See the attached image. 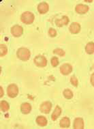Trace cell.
<instances>
[{
	"label": "cell",
	"instance_id": "8",
	"mask_svg": "<svg viewBox=\"0 0 94 129\" xmlns=\"http://www.w3.org/2000/svg\"><path fill=\"white\" fill-rule=\"evenodd\" d=\"M69 19L68 17L66 16H62L61 18L57 19L55 21L56 26L58 27H63V26L66 25L69 23Z\"/></svg>",
	"mask_w": 94,
	"mask_h": 129
},
{
	"label": "cell",
	"instance_id": "25",
	"mask_svg": "<svg viewBox=\"0 0 94 129\" xmlns=\"http://www.w3.org/2000/svg\"><path fill=\"white\" fill-rule=\"evenodd\" d=\"M90 82L91 85L94 86V73H93L91 76Z\"/></svg>",
	"mask_w": 94,
	"mask_h": 129
},
{
	"label": "cell",
	"instance_id": "13",
	"mask_svg": "<svg viewBox=\"0 0 94 129\" xmlns=\"http://www.w3.org/2000/svg\"><path fill=\"white\" fill-rule=\"evenodd\" d=\"M32 107L28 103H23L21 106V111L24 114H28L31 112Z\"/></svg>",
	"mask_w": 94,
	"mask_h": 129
},
{
	"label": "cell",
	"instance_id": "12",
	"mask_svg": "<svg viewBox=\"0 0 94 129\" xmlns=\"http://www.w3.org/2000/svg\"><path fill=\"white\" fill-rule=\"evenodd\" d=\"M84 123L82 118H76L73 123V128L75 129H83L84 128Z\"/></svg>",
	"mask_w": 94,
	"mask_h": 129
},
{
	"label": "cell",
	"instance_id": "17",
	"mask_svg": "<svg viewBox=\"0 0 94 129\" xmlns=\"http://www.w3.org/2000/svg\"><path fill=\"white\" fill-rule=\"evenodd\" d=\"M85 52L88 54L94 53V43L90 42L86 45L85 47Z\"/></svg>",
	"mask_w": 94,
	"mask_h": 129
},
{
	"label": "cell",
	"instance_id": "24",
	"mask_svg": "<svg viewBox=\"0 0 94 129\" xmlns=\"http://www.w3.org/2000/svg\"><path fill=\"white\" fill-rule=\"evenodd\" d=\"M48 33L49 35L52 38L55 37L57 35V32L56 29L52 28H49L48 31Z\"/></svg>",
	"mask_w": 94,
	"mask_h": 129
},
{
	"label": "cell",
	"instance_id": "9",
	"mask_svg": "<svg viewBox=\"0 0 94 129\" xmlns=\"http://www.w3.org/2000/svg\"><path fill=\"white\" fill-rule=\"evenodd\" d=\"M89 10V7L85 5L78 4L76 6L75 11L76 13L79 14H84L87 13Z\"/></svg>",
	"mask_w": 94,
	"mask_h": 129
},
{
	"label": "cell",
	"instance_id": "26",
	"mask_svg": "<svg viewBox=\"0 0 94 129\" xmlns=\"http://www.w3.org/2000/svg\"><path fill=\"white\" fill-rule=\"evenodd\" d=\"M0 97L1 98H2L3 97V95L4 94V90H3V88H2V86H1L0 87Z\"/></svg>",
	"mask_w": 94,
	"mask_h": 129
},
{
	"label": "cell",
	"instance_id": "16",
	"mask_svg": "<svg viewBox=\"0 0 94 129\" xmlns=\"http://www.w3.org/2000/svg\"><path fill=\"white\" fill-rule=\"evenodd\" d=\"M36 123L38 125L41 126H44L48 123L46 118L43 116H38L36 120Z\"/></svg>",
	"mask_w": 94,
	"mask_h": 129
},
{
	"label": "cell",
	"instance_id": "21",
	"mask_svg": "<svg viewBox=\"0 0 94 129\" xmlns=\"http://www.w3.org/2000/svg\"><path fill=\"white\" fill-rule=\"evenodd\" d=\"M54 54L58 55L61 57L64 56L65 55V52L62 50L60 48H57L55 49L53 51Z\"/></svg>",
	"mask_w": 94,
	"mask_h": 129
},
{
	"label": "cell",
	"instance_id": "6",
	"mask_svg": "<svg viewBox=\"0 0 94 129\" xmlns=\"http://www.w3.org/2000/svg\"><path fill=\"white\" fill-rule=\"evenodd\" d=\"M52 108V104L49 101L43 102L40 107V110L43 113L48 114L49 113Z\"/></svg>",
	"mask_w": 94,
	"mask_h": 129
},
{
	"label": "cell",
	"instance_id": "22",
	"mask_svg": "<svg viewBox=\"0 0 94 129\" xmlns=\"http://www.w3.org/2000/svg\"><path fill=\"white\" fill-rule=\"evenodd\" d=\"M70 82L72 85L75 87H77L78 85V79L74 76H72L71 77Z\"/></svg>",
	"mask_w": 94,
	"mask_h": 129
},
{
	"label": "cell",
	"instance_id": "19",
	"mask_svg": "<svg viewBox=\"0 0 94 129\" xmlns=\"http://www.w3.org/2000/svg\"><path fill=\"white\" fill-rule=\"evenodd\" d=\"M1 109L3 112H6L10 109V106L7 101H2L0 103Z\"/></svg>",
	"mask_w": 94,
	"mask_h": 129
},
{
	"label": "cell",
	"instance_id": "20",
	"mask_svg": "<svg viewBox=\"0 0 94 129\" xmlns=\"http://www.w3.org/2000/svg\"><path fill=\"white\" fill-rule=\"evenodd\" d=\"M8 48L5 45L1 44L0 45V56L3 57L5 56L7 53Z\"/></svg>",
	"mask_w": 94,
	"mask_h": 129
},
{
	"label": "cell",
	"instance_id": "1",
	"mask_svg": "<svg viewBox=\"0 0 94 129\" xmlns=\"http://www.w3.org/2000/svg\"><path fill=\"white\" fill-rule=\"evenodd\" d=\"M16 54L17 57L20 60L23 61L28 60L31 56L30 51L25 47H21L18 49Z\"/></svg>",
	"mask_w": 94,
	"mask_h": 129
},
{
	"label": "cell",
	"instance_id": "23",
	"mask_svg": "<svg viewBox=\"0 0 94 129\" xmlns=\"http://www.w3.org/2000/svg\"><path fill=\"white\" fill-rule=\"evenodd\" d=\"M51 63L53 67H56L59 64L58 58L56 57H54L51 59Z\"/></svg>",
	"mask_w": 94,
	"mask_h": 129
},
{
	"label": "cell",
	"instance_id": "15",
	"mask_svg": "<svg viewBox=\"0 0 94 129\" xmlns=\"http://www.w3.org/2000/svg\"><path fill=\"white\" fill-rule=\"evenodd\" d=\"M70 125V121L69 119L66 117L62 118L60 121V125L62 128H67L69 127Z\"/></svg>",
	"mask_w": 94,
	"mask_h": 129
},
{
	"label": "cell",
	"instance_id": "4",
	"mask_svg": "<svg viewBox=\"0 0 94 129\" xmlns=\"http://www.w3.org/2000/svg\"><path fill=\"white\" fill-rule=\"evenodd\" d=\"M35 64L40 67H43L46 66L47 60L46 57L41 55H38L36 56L34 59Z\"/></svg>",
	"mask_w": 94,
	"mask_h": 129
},
{
	"label": "cell",
	"instance_id": "10",
	"mask_svg": "<svg viewBox=\"0 0 94 129\" xmlns=\"http://www.w3.org/2000/svg\"><path fill=\"white\" fill-rule=\"evenodd\" d=\"M81 25L77 22H73L70 26L69 29L72 34H76L79 33L81 30Z\"/></svg>",
	"mask_w": 94,
	"mask_h": 129
},
{
	"label": "cell",
	"instance_id": "14",
	"mask_svg": "<svg viewBox=\"0 0 94 129\" xmlns=\"http://www.w3.org/2000/svg\"><path fill=\"white\" fill-rule=\"evenodd\" d=\"M62 112L61 108L57 105L56 106L53 113L52 114L51 119L53 121H55L59 117Z\"/></svg>",
	"mask_w": 94,
	"mask_h": 129
},
{
	"label": "cell",
	"instance_id": "2",
	"mask_svg": "<svg viewBox=\"0 0 94 129\" xmlns=\"http://www.w3.org/2000/svg\"><path fill=\"white\" fill-rule=\"evenodd\" d=\"M34 19L35 16L34 14L28 11L23 13L20 17L21 21L26 24H31L34 22Z\"/></svg>",
	"mask_w": 94,
	"mask_h": 129
},
{
	"label": "cell",
	"instance_id": "18",
	"mask_svg": "<svg viewBox=\"0 0 94 129\" xmlns=\"http://www.w3.org/2000/svg\"><path fill=\"white\" fill-rule=\"evenodd\" d=\"M63 94L65 98L67 99H70L72 98L73 94L72 91L69 89H66L63 92Z\"/></svg>",
	"mask_w": 94,
	"mask_h": 129
},
{
	"label": "cell",
	"instance_id": "5",
	"mask_svg": "<svg viewBox=\"0 0 94 129\" xmlns=\"http://www.w3.org/2000/svg\"><path fill=\"white\" fill-rule=\"evenodd\" d=\"M11 33L14 37L16 38L20 37L23 33L22 27L19 25H14L11 28Z\"/></svg>",
	"mask_w": 94,
	"mask_h": 129
},
{
	"label": "cell",
	"instance_id": "7",
	"mask_svg": "<svg viewBox=\"0 0 94 129\" xmlns=\"http://www.w3.org/2000/svg\"><path fill=\"white\" fill-rule=\"evenodd\" d=\"M73 68L72 65L69 63H64L60 66V73L63 75H68L72 72Z\"/></svg>",
	"mask_w": 94,
	"mask_h": 129
},
{
	"label": "cell",
	"instance_id": "3",
	"mask_svg": "<svg viewBox=\"0 0 94 129\" xmlns=\"http://www.w3.org/2000/svg\"><path fill=\"white\" fill-rule=\"evenodd\" d=\"M19 88L15 84H10L7 88L8 95L11 98H14L17 97L19 94Z\"/></svg>",
	"mask_w": 94,
	"mask_h": 129
},
{
	"label": "cell",
	"instance_id": "11",
	"mask_svg": "<svg viewBox=\"0 0 94 129\" xmlns=\"http://www.w3.org/2000/svg\"><path fill=\"white\" fill-rule=\"evenodd\" d=\"M37 10L41 14H44L48 11L49 5L46 2H41L38 5Z\"/></svg>",
	"mask_w": 94,
	"mask_h": 129
}]
</instances>
